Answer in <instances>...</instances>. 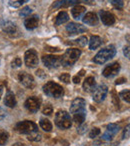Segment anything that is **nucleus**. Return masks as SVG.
<instances>
[{"label": "nucleus", "mask_w": 130, "mask_h": 146, "mask_svg": "<svg viewBox=\"0 0 130 146\" xmlns=\"http://www.w3.org/2000/svg\"><path fill=\"white\" fill-rule=\"evenodd\" d=\"M0 61H1V55H0Z\"/></svg>", "instance_id": "obj_50"}, {"label": "nucleus", "mask_w": 130, "mask_h": 146, "mask_svg": "<svg viewBox=\"0 0 130 146\" xmlns=\"http://www.w3.org/2000/svg\"><path fill=\"white\" fill-rule=\"evenodd\" d=\"M66 31H67L68 35H76L79 34V33H83L85 32L87 29L86 27H84L83 25L79 24V23H75V22H70L66 25L65 27Z\"/></svg>", "instance_id": "obj_12"}, {"label": "nucleus", "mask_w": 130, "mask_h": 146, "mask_svg": "<svg viewBox=\"0 0 130 146\" xmlns=\"http://www.w3.org/2000/svg\"><path fill=\"white\" fill-rule=\"evenodd\" d=\"M93 100L96 102V103H101L102 101H104V99L106 98L108 93V87L104 84H101V85L95 87V89L93 90Z\"/></svg>", "instance_id": "obj_7"}, {"label": "nucleus", "mask_w": 130, "mask_h": 146, "mask_svg": "<svg viewBox=\"0 0 130 146\" xmlns=\"http://www.w3.org/2000/svg\"><path fill=\"white\" fill-rule=\"evenodd\" d=\"M120 69H121V66L118 62H113L111 64L107 65L105 68L103 69L102 71V75L106 78H111L113 76L117 75L118 73H119Z\"/></svg>", "instance_id": "obj_9"}, {"label": "nucleus", "mask_w": 130, "mask_h": 146, "mask_svg": "<svg viewBox=\"0 0 130 146\" xmlns=\"http://www.w3.org/2000/svg\"><path fill=\"white\" fill-rule=\"evenodd\" d=\"M100 129L98 127H94V128H92L91 129V131L89 132V137L90 138H95V137H97L98 135L100 134Z\"/></svg>", "instance_id": "obj_36"}, {"label": "nucleus", "mask_w": 130, "mask_h": 146, "mask_svg": "<svg viewBox=\"0 0 130 146\" xmlns=\"http://www.w3.org/2000/svg\"><path fill=\"white\" fill-rule=\"evenodd\" d=\"M126 81V79L124 77H121V78H119V79H117L116 80V85H119V84H122V83H124V82Z\"/></svg>", "instance_id": "obj_46"}, {"label": "nucleus", "mask_w": 130, "mask_h": 146, "mask_svg": "<svg viewBox=\"0 0 130 146\" xmlns=\"http://www.w3.org/2000/svg\"><path fill=\"white\" fill-rule=\"evenodd\" d=\"M39 125H40V127L46 132H50L51 130H52V123H51L48 119H45V118L40 119Z\"/></svg>", "instance_id": "obj_25"}, {"label": "nucleus", "mask_w": 130, "mask_h": 146, "mask_svg": "<svg viewBox=\"0 0 130 146\" xmlns=\"http://www.w3.org/2000/svg\"><path fill=\"white\" fill-rule=\"evenodd\" d=\"M25 2H27V0H9V5L14 8H18L22 6Z\"/></svg>", "instance_id": "obj_30"}, {"label": "nucleus", "mask_w": 130, "mask_h": 146, "mask_svg": "<svg viewBox=\"0 0 130 146\" xmlns=\"http://www.w3.org/2000/svg\"><path fill=\"white\" fill-rule=\"evenodd\" d=\"M43 92L49 97L60 98L64 95V88L54 81H48L43 86Z\"/></svg>", "instance_id": "obj_3"}, {"label": "nucleus", "mask_w": 130, "mask_h": 146, "mask_svg": "<svg viewBox=\"0 0 130 146\" xmlns=\"http://www.w3.org/2000/svg\"><path fill=\"white\" fill-rule=\"evenodd\" d=\"M12 146H25L23 143H21V142H17V143H15V144H13Z\"/></svg>", "instance_id": "obj_47"}, {"label": "nucleus", "mask_w": 130, "mask_h": 146, "mask_svg": "<svg viewBox=\"0 0 130 146\" xmlns=\"http://www.w3.org/2000/svg\"><path fill=\"white\" fill-rule=\"evenodd\" d=\"M79 0H58L53 3V8H61V7H69L72 5H78Z\"/></svg>", "instance_id": "obj_18"}, {"label": "nucleus", "mask_w": 130, "mask_h": 146, "mask_svg": "<svg viewBox=\"0 0 130 146\" xmlns=\"http://www.w3.org/2000/svg\"><path fill=\"white\" fill-rule=\"evenodd\" d=\"M86 12V8L82 5H75L73 6V8L71 9V15L74 19L76 20H80V19L83 17V15Z\"/></svg>", "instance_id": "obj_19"}, {"label": "nucleus", "mask_w": 130, "mask_h": 146, "mask_svg": "<svg viewBox=\"0 0 130 146\" xmlns=\"http://www.w3.org/2000/svg\"><path fill=\"white\" fill-rule=\"evenodd\" d=\"M1 95H2V86H0V99H1Z\"/></svg>", "instance_id": "obj_48"}, {"label": "nucleus", "mask_w": 130, "mask_h": 146, "mask_svg": "<svg viewBox=\"0 0 130 146\" xmlns=\"http://www.w3.org/2000/svg\"><path fill=\"white\" fill-rule=\"evenodd\" d=\"M113 134H111L110 132H108L107 130H106L105 132L103 133V135H102L101 139L104 140V141H111L112 139H113Z\"/></svg>", "instance_id": "obj_37"}, {"label": "nucleus", "mask_w": 130, "mask_h": 146, "mask_svg": "<svg viewBox=\"0 0 130 146\" xmlns=\"http://www.w3.org/2000/svg\"><path fill=\"white\" fill-rule=\"evenodd\" d=\"M84 2H90V1H93V0H82Z\"/></svg>", "instance_id": "obj_49"}, {"label": "nucleus", "mask_w": 130, "mask_h": 146, "mask_svg": "<svg viewBox=\"0 0 130 146\" xmlns=\"http://www.w3.org/2000/svg\"><path fill=\"white\" fill-rule=\"evenodd\" d=\"M86 107V101L83 98L77 97L72 101L70 105V112L71 113H76L79 111H84Z\"/></svg>", "instance_id": "obj_13"}, {"label": "nucleus", "mask_w": 130, "mask_h": 146, "mask_svg": "<svg viewBox=\"0 0 130 146\" xmlns=\"http://www.w3.org/2000/svg\"><path fill=\"white\" fill-rule=\"evenodd\" d=\"M18 79H19V81H20V83L27 88H30L31 89V88H33L35 86V80H34V78H33V76L26 72L19 73Z\"/></svg>", "instance_id": "obj_11"}, {"label": "nucleus", "mask_w": 130, "mask_h": 146, "mask_svg": "<svg viewBox=\"0 0 130 146\" xmlns=\"http://www.w3.org/2000/svg\"><path fill=\"white\" fill-rule=\"evenodd\" d=\"M42 62L47 68H57L61 65V56L56 55H45L42 57Z\"/></svg>", "instance_id": "obj_8"}, {"label": "nucleus", "mask_w": 130, "mask_h": 146, "mask_svg": "<svg viewBox=\"0 0 130 146\" xmlns=\"http://www.w3.org/2000/svg\"><path fill=\"white\" fill-rule=\"evenodd\" d=\"M116 54V48L114 45H108V46L102 48L97 54L94 56L93 62L96 64H104L105 62H107L108 60H110L111 58H113Z\"/></svg>", "instance_id": "obj_1"}, {"label": "nucleus", "mask_w": 130, "mask_h": 146, "mask_svg": "<svg viewBox=\"0 0 130 146\" xmlns=\"http://www.w3.org/2000/svg\"><path fill=\"white\" fill-rule=\"evenodd\" d=\"M69 20V15H68L67 12H65V11H61L57 14L56 19H55V25H62L64 24L65 22H67Z\"/></svg>", "instance_id": "obj_22"}, {"label": "nucleus", "mask_w": 130, "mask_h": 146, "mask_svg": "<svg viewBox=\"0 0 130 146\" xmlns=\"http://www.w3.org/2000/svg\"><path fill=\"white\" fill-rule=\"evenodd\" d=\"M27 1H28V0H27Z\"/></svg>", "instance_id": "obj_51"}, {"label": "nucleus", "mask_w": 130, "mask_h": 146, "mask_svg": "<svg viewBox=\"0 0 130 146\" xmlns=\"http://www.w3.org/2000/svg\"><path fill=\"white\" fill-rule=\"evenodd\" d=\"M39 24V16L36 14L34 15H29V17H27L24 20V26L27 30H33L35 29Z\"/></svg>", "instance_id": "obj_15"}, {"label": "nucleus", "mask_w": 130, "mask_h": 146, "mask_svg": "<svg viewBox=\"0 0 130 146\" xmlns=\"http://www.w3.org/2000/svg\"><path fill=\"white\" fill-rule=\"evenodd\" d=\"M9 138V133L5 130H0V146H3L6 144Z\"/></svg>", "instance_id": "obj_27"}, {"label": "nucleus", "mask_w": 130, "mask_h": 146, "mask_svg": "<svg viewBox=\"0 0 130 146\" xmlns=\"http://www.w3.org/2000/svg\"><path fill=\"white\" fill-rule=\"evenodd\" d=\"M123 54H124V56L126 57V58H129V46H125L123 48Z\"/></svg>", "instance_id": "obj_42"}, {"label": "nucleus", "mask_w": 130, "mask_h": 146, "mask_svg": "<svg viewBox=\"0 0 130 146\" xmlns=\"http://www.w3.org/2000/svg\"><path fill=\"white\" fill-rule=\"evenodd\" d=\"M15 130L21 134H26L29 135L31 133L38 131V127L33 121L30 120H24V121H20L15 125Z\"/></svg>", "instance_id": "obj_5"}, {"label": "nucleus", "mask_w": 130, "mask_h": 146, "mask_svg": "<svg viewBox=\"0 0 130 146\" xmlns=\"http://www.w3.org/2000/svg\"><path fill=\"white\" fill-rule=\"evenodd\" d=\"M4 104L9 108H13L16 106V98H15V95L11 91H8L6 93V96L4 97Z\"/></svg>", "instance_id": "obj_21"}, {"label": "nucleus", "mask_w": 130, "mask_h": 146, "mask_svg": "<svg viewBox=\"0 0 130 146\" xmlns=\"http://www.w3.org/2000/svg\"><path fill=\"white\" fill-rule=\"evenodd\" d=\"M119 97L121 98L122 100H124L125 102L129 103L130 102V91H129V89H125V90H123V91L120 92Z\"/></svg>", "instance_id": "obj_29"}, {"label": "nucleus", "mask_w": 130, "mask_h": 146, "mask_svg": "<svg viewBox=\"0 0 130 146\" xmlns=\"http://www.w3.org/2000/svg\"><path fill=\"white\" fill-rule=\"evenodd\" d=\"M5 116H6V112H5L4 109H3V108L0 106V121L4 119Z\"/></svg>", "instance_id": "obj_43"}, {"label": "nucleus", "mask_w": 130, "mask_h": 146, "mask_svg": "<svg viewBox=\"0 0 130 146\" xmlns=\"http://www.w3.org/2000/svg\"><path fill=\"white\" fill-rule=\"evenodd\" d=\"M41 134L39 133L38 131H36V132H34V133H31V134H29L28 135V140H30V141H40L41 140Z\"/></svg>", "instance_id": "obj_34"}, {"label": "nucleus", "mask_w": 130, "mask_h": 146, "mask_svg": "<svg viewBox=\"0 0 130 146\" xmlns=\"http://www.w3.org/2000/svg\"><path fill=\"white\" fill-rule=\"evenodd\" d=\"M52 112H53V107H52V105L51 104H45L44 106H43V108H42V113L44 114V115H46V116H49V115H51L52 114Z\"/></svg>", "instance_id": "obj_32"}, {"label": "nucleus", "mask_w": 130, "mask_h": 146, "mask_svg": "<svg viewBox=\"0 0 130 146\" xmlns=\"http://www.w3.org/2000/svg\"><path fill=\"white\" fill-rule=\"evenodd\" d=\"M110 3L112 4V6L116 9H122L124 6L123 0H108Z\"/></svg>", "instance_id": "obj_31"}, {"label": "nucleus", "mask_w": 130, "mask_h": 146, "mask_svg": "<svg viewBox=\"0 0 130 146\" xmlns=\"http://www.w3.org/2000/svg\"><path fill=\"white\" fill-rule=\"evenodd\" d=\"M41 105V99L38 97H35V96H32V97H29L26 99L24 103V106L28 111L32 112V113H35L39 110Z\"/></svg>", "instance_id": "obj_10"}, {"label": "nucleus", "mask_w": 130, "mask_h": 146, "mask_svg": "<svg viewBox=\"0 0 130 146\" xmlns=\"http://www.w3.org/2000/svg\"><path fill=\"white\" fill-rule=\"evenodd\" d=\"M88 43V38L86 36H81L79 37L78 39H75L73 40L72 42H70V44L72 45H77V46H80V47H84L86 46V44Z\"/></svg>", "instance_id": "obj_26"}, {"label": "nucleus", "mask_w": 130, "mask_h": 146, "mask_svg": "<svg viewBox=\"0 0 130 146\" xmlns=\"http://www.w3.org/2000/svg\"><path fill=\"white\" fill-rule=\"evenodd\" d=\"M112 101L115 106H119V98L115 91H112Z\"/></svg>", "instance_id": "obj_39"}, {"label": "nucleus", "mask_w": 130, "mask_h": 146, "mask_svg": "<svg viewBox=\"0 0 130 146\" xmlns=\"http://www.w3.org/2000/svg\"><path fill=\"white\" fill-rule=\"evenodd\" d=\"M11 65H12L13 68H15V67H20L21 65H22V61H21V59L19 58V57H16V58L12 61Z\"/></svg>", "instance_id": "obj_38"}, {"label": "nucleus", "mask_w": 130, "mask_h": 146, "mask_svg": "<svg viewBox=\"0 0 130 146\" xmlns=\"http://www.w3.org/2000/svg\"><path fill=\"white\" fill-rule=\"evenodd\" d=\"M55 124L60 129H68L72 126V118L65 110H59L55 115Z\"/></svg>", "instance_id": "obj_4"}, {"label": "nucleus", "mask_w": 130, "mask_h": 146, "mask_svg": "<svg viewBox=\"0 0 130 146\" xmlns=\"http://www.w3.org/2000/svg\"><path fill=\"white\" fill-rule=\"evenodd\" d=\"M106 130H107L108 132H110L111 134H113V135H115L120 130V127H119V125H117V124H115V123H110L107 125V129Z\"/></svg>", "instance_id": "obj_28"}, {"label": "nucleus", "mask_w": 130, "mask_h": 146, "mask_svg": "<svg viewBox=\"0 0 130 146\" xmlns=\"http://www.w3.org/2000/svg\"><path fill=\"white\" fill-rule=\"evenodd\" d=\"M86 129H87V125L86 124H81V125H79V128L77 129V131L79 134H83L86 131Z\"/></svg>", "instance_id": "obj_40"}, {"label": "nucleus", "mask_w": 130, "mask_h": 146, "mask_svg": "<svg viewBox=\"0 0 130 146\" xmlns=\"http://www.w3.org/2000/svg\"><path fill=\"white\" fill-rule=\"evenodd\" d=\"M85 117H86L85 110H84V111L76 112V113H74L73 121L75 122L78 126H79V125H81V124L84 123V121H85Z\"/></svg>", "instance_id": "obj_24"}, {"label": "nucleus", "mask_w": 130, "mask_h": 146, "mask_svg": "<svg viewBox=\"0 0 130 146\" xmlns=\"http://www.w3.org/2000/svg\"><path fill=\"white\" fill-rule=\"evenodd\" d=\"M88 42H89V49L90 50H95V49H97L98 47L101 46L102 39L100 38L99 36L94 35V36H91V38H90V40L88 41Z\"/></svg>", "instance_id": "obj_23"}, {"label": "nucleus", "mask_w": 130, "mask_h": 146, "mask_svg": "<svg viewBox=\"0 0 130 146\" xmlns=\"http://www.w3.org/2000/svg\"><path fill=\"white\" fill-rule=\"evenodd\" d=\"M31 13H32V9H31L30 7L26 6L20 10V12H19V16L20 17H28Z\"/></svg>", "instance_id": "obj_33"}, {"label": "nucleus", "mask_w": 130, "mask_h": 146, "mask_svg": "<svg viewBox=\"0 0 130 146\" xmlns=\"http://www.w3.org/2000/svg\"><path fill=\"white\" fill-rule=\"evenodd\" d=\"M1 28L4 32H6L7 34H14L17 31V26L14 22L10 20H3L1 22Z\"/></svg>", "instance_id": "obj_17"}, {"label": "nucleus", "mask_w": 130, "mask_h": 146, "mask_svg": "<svg viewBox=\"0 0 130 146\" xmlns=\"http://www.w3.org/2000/svg\"><path fill=\"white\" fill-rule=\"evenodd\" d=\"M24 62L25 65L27 67L30 68H34L38 65L39 59H38V54L34 49H29L25 52L24 54Z\"/></svg>", "instance_id": "obj_6"}, {"label": "nucleus", "mask_w": 130, "mask_h": 146, "mask_svg": "<svg viewBox=\"0 0 130 146\" xmlns=\"http://www.w3.org/2000/svg\"><path fill=\"white\" fill-rule=\"evenodd\" d=\"M128 137H129V124L125 127V129H124V131H123V136H122L123 139H126V138H128Z\"/></svg>", "instance_id": "obj_41"}, {"label": "nucleus", "mask_w": 130, "mask_h": 146, "mask_svg": "<svg viewBox=\"0 0 130 146\" xmlns=\"http://www.w3.org/2000/svg\"><path fill=\"white\" fill-rule=\"evenodd\" d=\"M82 21H83L85 24L90 25V26H96V25L98 24V22H99V19H98V16L96 13L87 12L83 15Z\"/></svg>", "instance_id": "obj_16"}, {"label": "nucleus", "mask_w": 130, "mask_h": 146, "mask_svg": "<svg viewBox=\"0 0 130 146\" xmlns=\"http://www.w3.org/2000/svg\"><path fill=\"white\" fill-rule=\"evenodd\" d=\"M96 87V80L93 76H88L83 82V90L85 92H92Z\"/></svg>", "instance_id": "obj_20"}, {"label": "nucleus", "mask_w": 130, "mask_h": 146, "mask_svg": "<svg viewBox=\"0 0 130 146\" xmlns=\"http://www.w3.org/2000/svg\"><path fill=\"white\" fill-rule=\"evenodd\" d=\"M59 80L66 84L70 83V74H68V73H63L62 75L59 76Z\"/></svg>", "instance_id": "obj_35"}, {"label": "nucleus", "mask_w": 130, "mask_h": 146, "mask_svg": "<svg viewBox=\"0 0 130 146\" xmlns=\"http://www.w3.org/2000/svg\"><path fill=\"white\" fill-rule=\"evenodd\" d=\"M100 19H101L102 23L106 26H111L115 23V16L112 14L111 12H108L105 10H101L99 12Z\"/></svg>", "instance_id": "obj_14"}, {"label": "nucleus", "mask_w": 130, "mask_h": 146, "mask_svg": "<svg viewBox=\"0 0 130 146\" xmlns=\"http://www.w3.org/2000/svg\"><path fill=\"white\" fill-rule=\"evenodd\" d=\"M72 81H73L75 84H79L80 83V76H78V75L74 76V77L72 78Z\"/></svg>", "instance_id": "obj_45"}, {"label": "nucleus", "mask_w": 130, "mask_h": 146, "mask_svg": "<svg viewBox=\"0 0 130 146\" xmlns=\"http://www.w3.org/2000/svg\"><path fill=\"white\" fill-rule=\"evenodd\" d=\"M36 75L39 76V77H41V78L46 77V74H45V73L43 72V70H41V69H38V70L36 71Z\"/></svg>", "instance_id": "obj_44"}, {"label": "nucleus", "mask_w": 130, "mask_h": 146, "mask_svg": "<svg viewBox=\"0 0 130 146\" xmlns=\"http://www.w3.org/2000/svg\"><path fill=\"white\" fill-rule=\"evenodd\" d=\"M81 50L78 48H70L65 51L63 56H61V65L63 66H72L79 59Z\"/></svg>", "instance_id": "obj_2"}]
</instances>
